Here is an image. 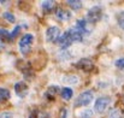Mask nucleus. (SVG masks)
I'll list each match as a JSON object with an SVG mask.
<instances>
[{
    "label": "nucleus",
    "instance_id": "1",
    "mask_svg": "<svg viewBox=\"0 0 124 118\" xmlns=\"http://www.w3.org/2000/svg\"><path fill=\"white\" fill-rule=\"evenodd\" d=\"M34 42V36L31 34H24L19 42H18V47H19V51L22 54H28L30 52V48H31V45Z\"/></svg>",
    "mask_w": 124,
    "mask_h": 118
},
{
    "label": "nucleus",
    "instance_id": "2",
    "mask_svg": "<svg viewBox=\"0 0 124 118\" xmlns=\"http://www.w3.org/2000/svg\"><path fill=\"white\" fill-rule=\"evenodd\" d=\"M93 99H94V93H93V90H84V92H82V93L77 96V99H76V101H75V106H76V107L88 106V105L93 101Z\"/></svg>",
    "mask_w": 124,
    "mask_h": 118
},
{
    "label": "nucleus",
    "instance_id": "3",
    "mask_svg": "<svg viewBox=\"0 0 124 118\" xmlns=\"http://www.w3.org/2000/svg\"><path fill=\"white\" fill-rule=\"evenodd\" d=\"M111 104V98L108 96H100L96 99L95 104H94V111L96 113H102L106 111V109L110 106Z\"/></svg>",
    "mask_w": 124,
    "mask_h": 118
},
{
    "label": "nucleus",
    "instance_id": "4",
    "mask_svg": "<svg viewBox=\"0 0 124 118\" xmlns=\"http://www.w3.org/2000/svg\"><path fill=\"white\" fill-rule=\"evenodd\" d=\"M101 17H102V8H101L100 6H93V7L88 11V13H87V19H88L92 24H94V23H96L98 21H100Z\"/></svg>",
    "mask_w": 124,
    "mask_h": 118
},
{
    "label": "nucleus",
    "instance_id": "5",
    "mask_svg": "<svg viewBox=\"0 0 124 118\" xmlns=\"http://www.w3.org/2000/svg\"><path fill=\"white\" fill-rule=\"evenodd\" d=\"M81 33H82L83 36H88L92 30H93V24L85 18V19H78L76 22V25H75Z\"/></svg>",
    "mask_w": 124,
    "mask_h": 118
},
{
    "label": "nucleus",
    "instance_id": "6",
    "mask_svg": "<svg viewBox=\"0 0 124 118\" xmlns=\"http://www.w3.org/2000/svg\"><path fill=\"white\" fill-rule=\"evenodd\" d=\"M60 29L55 25L53 27H49L47 30H46V40L48 42H58V40L60 38Z\"/></svg>",
    "mask_w": 124,
    "mask_h": 118
},
{
    "label": "nucleus",
    "instance_id": "7",
    "mask_svg": "<svg viewBox=\"0 0 124 118\" xmlns=\"http://www.w3.org/2000/svg\"><path fill=\"white\" fill-rule=\"evenodd\" d=\"M72 42H74V41H72V39H71V36H70V34H69L68 30H66L64 34H62L59 40H58V45H59L62 48H64V49L68 48V47H70Z\"/></svg>",
    "mask_w": 124,
    "mask_h": 118
},
{
    "label": "nucleus",
    "instance_id": "8",
    "mask_svg": "<svg viewBox=\"0 0 124 118\" xmlns=\"http://www.w3.org/2000/svg\"><path fill=\"white\" fill-rule=\"evenodd\" d=\"M15 92L19 98H24L28 93V86L24 82H17L15 84Z\"/></svg>",
    "mask_w": 124,
    "mask_h": 118
},
{
    "label": "nucleus",
    "instance_id": "9",
    "mask_svg": "<svg viewBox=\"0 0 124 118\" xmlns=\"http://www.w3.org/2000/svg\"><path fill=\"white\" fill-rule=\"evenodd\" d=\"M76 65H77L78 69H81L83 71H90V70H93V62L90 59H87V58L81 59Z\"/></svg>",
    "mask_w": 124,
    "mask_h": 118
},
{
    "label": "nucleus",
    "instance_id": "10",
    "mask_svg": "<svg viewBox=\"0 0 124 118\" xmlns=\"http://www.w3.org/2000/svg\"><path fill=\"white\" fill-rule=\"evenodd\" d=\"M68 31H69V34H70V36H71V39H72L74 42H81V41L83 40V38H84V36L82 35V33H81L76 27L70 28Z\"/></svg>",
    "mask_w": 124,
    "mask_h": 118
},
{
    "label": "nucleus",
    "instance_id": "11",
    "mask_svg": "<svg viewBox=\"0 0 124 118\" xmlns=\"http://www.w3.org/2000/svg\"><path fill=\"white\" fill-rule=\"evenodd\" d=\"M55 16L58 17V19H60V21H63V22H66V21H69V19L71 18V13H70L69 11L64 10V8H57Z\"/></svg>",
    "mask_w": 124,
    "mask_h": 118
},
{
    "label": "nucleus",
    "instance_id": "12",
    "mask_svg": "<svg viewBox=\"0 0 124 118\" xmlns=\"http://www.w3.org/2000/svg\"><path fill=\"white\" fill-rule=\"evenodd\" d=\"M72 94H74V92H72V89L71 88H69V87H64L63 89H62V98L64 99V100H70L71 98H72Z\"/></svg>",
    "mask_w": 124,
    "mask_h": 118
},
{
    "label": "nucleus",
    "instance_id": "13",
    "mask_svg": "<svg viewBox=\"0 0 124 118\" xmlns=\"http://www.w3.org/2000/svg\"><path fill=\"white\" fill-rule=\"evenodd\" d=\"M41 6L43 12H51L52 10H54V2L53 1H42Z\"/></svg>",
    "mask_w": 124,
    "mask_h": 118
},
{
    "label": "nucleus",
    "instance_id": "14",
    "mask_svg": "<svg viewBox=\"0 0 124 118\" xmlns=\"http://www.w3.org/2000/svg\"><path fill=\"white\" fill-rule=\"evenodd\" d=\"M10 96H11V94H10L8 89L0 88V101H1V102H4V101L8 100V99H10Z\"/></svg>",
    "mask_w": 124,
    "mask_h": 118
},
{
    "label": "nucleus",
    "instance_id": "15",
    "mask_svg": "<svg viewBox=\"0 0 124 118\" xmlns=\"http://www.w3.org/2000/svg\"><path fill=\"white\" fill-rule=\"evenodd\" d=\"M68 5L71 6L72 10L77 11V10H80V8L82 7V1H78V0H69V1H68Z\"/></svg>",
    "mask_w": 124,
    "mask_h": 118
},
{
    "label": "nucleus",
    "instance_id": "16",
    "mask_svg": "<svg viewBox=\"0 0 124 118\" xmlns=\"http://www.w3.org/2000/svg\"><path fill=\"white\" fill-rule=\"evenodd\" d=\"M0 39L2 40L4 42L5 41H11V33H8L7 30L5 29H0Z\"/></svg>",
    "mask_w": 124,
    "mask_h": 118
},
{
    "label": "nucleus",
    "instance_id": "17",
    "mask_svg": "<svg viewBox=\"0 0 124 118\" xmlns=\"http://www.w3.org/2000/svg\"><path fill=\"white\" fill-rule=\"evenodd\" d=\"M2 17H4L6 21H8L10 23H15V22H16V17H15L12 13H10V12H4V13H2Z\"/></svg>",
    "mask_w": 124,
    "mask_h": 118
},
{
    "label": "nucleus",
    "instance_id": "18",
    "mask_svg": "<svg viewBox=\"0 0 124 118\" xmlns=\"http://www.w3.org/2000/svg\"><path fill=\"white\" fill-rule=\"evenodd\" d=\"M57 90H58V87H57V86H52V87L47 90L46 95H47V96H51V98L53 99L54 95H55V93H57Z\"/></svg>",
    "mask_w": 124,
    "mask_h": 118
},
{
    "label": "nucleus",
    "instance_id": "19",
    "mask_svg": "<svg viewBox=\"0 0 124 118\" xmlns=\"http://www.w3.org/2000/svg\"><path fill=\"white\" fill-rule=\"evenodd\" d=\"M115 65H116V68H117V69H119V70H124V58H119V59H117V60H116V63H115Z\"/></svg>",
    "mask_w": 124,
    "mask_h": 118
},
{
    "label": "nucleus",
    "instance_id": "20",
    "mask_svg": "<svg viewBox=\"0 0 124 118\" xmlns=\"http://www.w3.org/2000/svg\"><path fill=\"white\" fill-rule=\"evenodd\" d=\"M92 116H93V111H90V110H84L83 112H81L80 118H92Z\"/></svg>",
    "mask_w": 124,
    "mask_h": 118
},
{
    "label": "nucleus",
    "instance_id": "21",
    "mask_svg": "<svg viewBox=\"0 0 124 118\" xmlns=\"http://www.w3.org/2000/svg\"><path fill=\"white\" fill-rule=\"evenodd\" d=\"M117 19H118V24H119V27L124 29V11L123 12H121V13L118 15Z\"/></svg>",
    "mask_w": 124,
    "mask_h": 118
},
{
    "label": "nucleus",
    "instance_id": "22",
    "mask_svg": "<svg viewBox=\"0 0 124 118\" xmlns=\"http://www.w3.org/2000/svg\"><path fill=\"white\" fill-rule=\"evenodd\" d=\"M19 30H21V27H19V25H17V27L13 29V31L11 33V39H12V40L15 39V38H16V36L19 34Z\"/></svg>",
    "mask_w": 124,
    "mask_h": 118
},
{
    "label": "nucleus",
    "instance_id": "23",
    "mask_svg": "<svg viewBox=\"0 0 124 118\" xmlns=\"http://www.w3.org/2000/svg\"><path fill=\"white\" fill-rule=\"evenodd\" d=\"M108 118H119V112H118V110H113V111L111 112V115H110Z\"/></svg>",
    "mask_w": 124,
    "mask_h": 118
},
{
    "label": "nucleus",
    "instance_id": "24",
    "mask_svg": "<svg viewBox=\"0 0 124 118\" xmlns=\"http://www.w3.org/2000/svg\"><path fill=\"white\" fill-rule=\"evenodd\" d=\"M0 118H12V113L11 112H2V113H0Z\"/></svg>",
    "mask_w": 124,
    "mask_h": 118
},
{
    "label": "nucleus",
    "instance_id": "25",
    "mask_svg": "<svg viewBox=\"0 0 124 118\" xmlns=\"http://www.w3.org/2000/svg\"><path fill=\"white\" fill-rule=\"evenodd\" d=\"M60 118H66V109L60 110Z\"/></svg>",
    "mask_w": 124,
    "mask_h": 118
},
{
    "label": "nucleus",
    "instance_id": "26",
    "mask_svg": "<svg viewBox=\"0 0 124 118\" xmlns=\"http://www.w3.org/2000/svg\"><path fill=\"white\" fill-rule=\"evenodd\" d=\"M2 45H4V41H2V40L0 39V46H2Z\"/></svg>",
    "mask_w": 124,
    "mask_h": 118
}]
</instances>
